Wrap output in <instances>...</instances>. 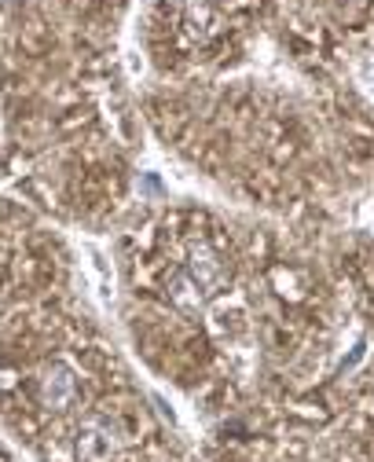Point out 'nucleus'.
Listing matches in <instances>:
<instances>
[{"label": "nucleus", "instance_id": "nucleus-1", "mask_svg": "<svg viewBox=\"0 0 374 462\" xmlns=\"http://www.w3.org/2000/svg\"><path fill=\"white\" fill-rule=\"evenodd\" d=\"M228 275H231V272H228L224 257H220L213 246H206V243L192 246V254H187V261H183V282L192 286L199 301L220 294L224 286H228Z\"/></svg>", "mask_w": 374, "mask_h": 462}, {"label": "nucleus", "instance_id": "nucleus-2", "mask_svg": "<svg viewBox=\"0 0 374 462\" xmlns=\"http://www.w3.org/2000/svg\"><path fill=\"white\" fill-rule=\"evenodd\" d=\"M37 396L51 411L70 408V403L78 400V371L70 364H62V360H51L37 378Z\"/></svg>", "mask_w": 374, "mask_h": 462}, {"label": "nucleus", "instance_id": "nucleus-3", "mask_svg": "<svg viewBox=\"0 0 374 462\" xmlns=\"http://www.w3.org/2000/svg\"><path fill=\"white\" fill-rule=\"evenodd\" d=\"M110 451H114V433H110V426H107L103 419H89V422L81 426V433H78V455L99 462V458H107Z\"/></svg>", "mask_w": 374, "mask_h": 462}, {"label": "nucleus", "instance_id": "nucleus-4", "mask_svg": "<svg viewBox=\"0 0 374 462\" xmlns=\"http://www.w3.org/2000/svg\"><path fill=\"white\" fill-rule=\"evenodd\" d=\"M180 23H183V30L192 33V37H206V33H213V26H217V8H213V0H183Z\"/></svg>", "mask_w": 374, "mask_h": 462}]
</instances>
